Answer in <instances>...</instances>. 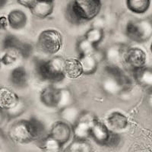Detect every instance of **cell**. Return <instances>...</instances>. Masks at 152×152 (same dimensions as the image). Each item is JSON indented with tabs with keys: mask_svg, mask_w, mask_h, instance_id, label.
Returning <instances> with one entry per match:
<instances>
[{
	"mask_svg": "<svg viewBox=\"0 0 152 152\" xmlns=\"http://www.w3.org/2000/svg\"><path fill=\"white\" fill-rule=\"evenodd\" d=\"M45 126L35 117L28 119H19L12 123L9 129V138L18 144H28L44 138Z\"/></svg>",
	"mask_w": 152,
	"mask_h": 152,
	"instance_id": "cell-1",
	"label": "cell"
},
{
	"mask_svg": "<svg viewBox=\"0 0 152 152\" xmlns=\"http://www.w3.org/2000/svg\"><path fill=\"white\" fill-rule=\"evenodd\" d=\"M102 8L99 0H76L69 2L66 9V17L73 24L88 22L97 18Z\"/></svg>",
	"mask_w": 152,
	"mask_h": 152,
	"instance_id": "cell-2",
	"label": "cell"
},
{
	"mask_svg": "<svg viewBox=\"0 0 152 152\" xmlns=\"http://www.w3.org/2000/svg\"><path fill=\"white\" fill-rule=\"evenodd\" d=\"M132 81L119 66L107 65L101 80V88L106 94L116 96L130 90Z\"/></svg>",
	"mask_w": 152,
	"mask_h": 152,
	"instance_id": "cell-3",
	"label": "cell"
},
{
	"mask_svg": "<svg viewBox=\"0 0 152 152\" xmlns=\"http://www.w3.org/2000/svg\"><path fill=\"white\" fill-rule=\"evenodd\" d=\"M64 64L65 59L62 57L54 56L47 60H37L35 69L40 80L49 83H59L66 78Z\"/></svg>",
	"mask_w": 152,
	"mask_h": 152,
	"instance_id": "cell-4",
	"label": "cell"
},
{
	"mask_svg": "<svg viewBox=\"0 0 152 152\" xmlns=\"http://www.w3.org/2000/svg\"><path fill=\"white\" fill-rule=\"evenodd\" d=\"M62 41V36L59 31L55 29L44 30L38 36L37 48L45 55H55L60 50Z\"/></svg>",
	"mask_w": 152,
	"mask_h": 152,
	"instance_id": "cell-5",
	"label": "cell"
},
{
	"mask_svg": "<svg viewBox=\"0 0 152 152\" xmlns=\"http://www.w3.org/2000/svg\"><path fill=\"white\" fill-rule=\"evenodd\" d=\"M91 137L98 145L113 147L120 142V136L116 132H113L104 123L97 119L94 123L91 129Z\"/></svg>",
	"mask_w": 152,
	"mask_h": 152,
	"instance_id": "cell-6",
	"label": "cell"
},
{
	"mask_svg": "<svg viewBox=\"0 0 152 152\" xmlns=\"http://www.w3.org/2000/svg\"><path fill=\"white\" fill-rule=\"evenodd\" d=\"M126 35L136 43H144L152 37V21L145 18L131 21L126 27Z\"/></svg>",
	"mask_w": 152,
	"mask_h": 152,
	"instance_id": "cell-7",
	"label": "cell"
},
{
	"mask_svg": "<svg viewBox=\"0 0 152 152\" xmlns=\"http://www.w3.org/2000/svg\"><path fill=\"white\" fill-rule=\"evenodd\" d=\"M97 117L92 113L82 111L78 121L72 127L75 141L86 142L91 137V129Z\"/></svg>",
	"mask_w": 152,
	"mask_h": 152,
	"instance_id": "cell-8",
	"label": "cell"
},
{
	"mask_svg": "<svg viewBox=\"0 0 152 152\" xmlns=\"http://www.w3.org/2000/svg\"><path fill=\"white\" fill-rule=\"evenodd\" d=\"M3 47L5 52L14 53L18 58H28L33 52L31 44L21 41L13 35H8L3 40Z\"/></svg>",
	"mask_w": 152,
	"mask_h": 152,
	"instance_id": "cell-9",
	"label": "cell"
},
{
	"mask_svg": "<svg viewBox=\"0 0 152 152\" xmlns=\"http://www.w3.org/2000/svg\"><path fill=\"white\" fill-rule=\"evenodd\" d=\"M147 61V54L139 47H128L123 59V64L132 72L145 67Z\"/></svg>",
	"mask_w": 152,
	"mask_h": 152,
	"instance_id": "cell-10",
	"label": "cell"
},
{
	"mask_svg": "<svg viewBox=\"0 0 152 152\" xmlns=\"http://www.w3.org/2000/svg\"><path fill=\"white\" fill-rule=\"evenodd\" d=\"M18 3L31 11L32 15L38 18L43 19L53 14L54 2L53 1H18Z\"/></svg>",
	"mask_w": 152,
	"mask_h": 152,
	"instance_id": "cell-11",
	"label": "cell"
},
{
	"mask_svg": "<svg viewBox=\"0 0 152 152\" xmlns=\"http://www.w3.org/2000/svg\"><path fill=\"white\" fill-rule=\"evenodd\" d=\"M129 47L123 43H115L104 50V60L109 66H119L123 64V59L126 50Z\"/></svg>",
	"mask_w": 152,
	"mask_h": 152,
	"instance_id": "cell-12",
	"label": "cell"
},
{
	"mask_svg": "<svg viewBox=\"0 0 152 152\" xmlns=\"http://www.w3.org/2000/svg\"><path fill=\"white\" fill-rule=\"evenodd\" d=\"M72 135V128L69 124L62 120L53 123L49 135L53 138L63 146L69 141Z\"/></svg>",
	"mask_w": 152,
	"mask_h": 152,
	"instance_id": "cell-13",
	"label": "cell"
},
{
	"mask_svg": "<svg viewBox=\"0 0 152 152\" xmlns=\"http://www.w3.org/2000/svg\"><path fill=\"white\" fill-rule=\"evenodd\" d=\"M21 98L15 91L7 88H0V107L5 112L11 110L18 104Z\"/></svg>",
	"mask_w": 152,
	"mask_h": 152,
	"instance_id": "cell-14",
	"label": "cell"
},
{
	"mask_svg": "<svg viewBox=\"0 0 152 152\" xmlns=\"http://www.w3.org/2000/svg\"><path fill=\"white\" fill-rule=\"evenodd\" d=\"M107 126L112 131L117 132L126 129L129 126V119L125 115L118 111L110 113L107 118Z\"/></svg>",
	"mask_w": 152,
	"mask_h": 152,
	"instance_id": "cell-15",
	"label": "cell"
},
{
	"mask_svg": "<svg viewBox=\"0 0 152 152\" xmlns=\"http://www.w3.org/2000/svg\"><path fill=\"white\" fill-rule=\"evenodd\" d=\"M12 86L17 89H24L28 85V75L25 68L18 66L12 69L9 75Z\"/></svg>",
	"mask_w": 152,
	"mask_h": 152,
	"instance_id": "cell-16",
	"label": "cell"
},
{
	"mask_svg": "<svg viewBox=\"0 0 152 152\" xmlns=\"http://www.w3.org/2000/svg\"><path fill=\"white\" fill-rule=\"evenodd\" d=\"M132 73L134 79L138 85L147 90L148 93L152 92V68L145 66Z\"/></svg>",
	"mask_w": 152,
	"mask_h": 152,
	"instance_id": "cell-17",
	"label": "cell"
},
{
	"mask_svg": "<svg viewBox=\"0 0 152 152\" xmlns=\"http://www.w3.org/2000/svg\"><path fill=\"white\" fill-rule=\"evenodd\" d=\"M59 88L50 85L44 88L40 92V100L42 104L49 108L56 109Z\"/></svg>",
	"mask_w": 152,
	"mask_h": 152,
	"instance_id": "cell-18",
	"label": "cell"
},
{
	"mask_svg": "<svg viewBox=\"0 0 152 152\" xmlns=\"http://www.w3.org/2000/svg\"><path fill=\"white\" fill-rule=\"evenodd\" d=\"M7 18L9 27L16 31L25 28L28 23V16L20 9L11 11L8 15Z\"/></svg>",
	"mask_w": 152,
	"mask_h": 152,
	"instance_id": "cell-19",
	"label": "cell"
},
{
	"mask_svg": "<svg viewBox=\"0 0 152 152\" xmlns=\"http://www.w3.org/2000/svg\"><path fill=\"white\" fill-rule=\"evenodd\" d=\"M59 111V116H60L62 121L66 122L72 127L78 121L81 113H82V111L78 107H76L75 104L63 108Z\"/></svg>",
	"mask_w": 152,
	"mask_h": 152,
	"instance_id": "cell-20",
	"label": "cell"
},
{
	"mask_svg": "<svg viewBox=\"0 0 152 152\" xmlns=\"http://www.w3.org/2000/svg\"><path fill=\"white\" fill-rule=\"evenodd\" d=\"M65 76L71 79H76L83 75L82 67L78 59H65Z\"/></svg>",
	"mask_w": 152,
	"mask_h": 152,
	"instance_id": "cell-21",
	"label": "cell"
},
{
	"mask_svg": "<svg viewBox=\"0 0 152 152\" xmlns=\"http://www.w3.org/2000/svg\"><path fill=\"white\" fill-rule=\"evenodd\" d=\"M78 59L82 67L83 75H91L97 72L99 62L94 55L80 56Z\"/></svg>",
	"mask_w": 152,
	"mask_h": 152,
	"instance_id": "cell-22",
	"label": "cell"
},
{
	"mask_svg": "<svg viewBox=\"0 0 152 152\" xmlns=\"http://www.w3.org/2000/svg\"><path fill=\"white\" fill-rule=\"evenodd\" d=\"M151 1L149 0H127L126 7L131 12L136 15H143L150 9Z\"/></svg>",
	"mask_w": 152,
	"mask_h": 152,
	"instance_id": "cell-23",
	"label": "cell"
},
{
	"mask_svg": "<svg viewBox=\"0 0 152 152\" xmlns=\"http://www.w3.org/2000/svg\"><path fill=\"white\" fill-rule=\"evenodd\" d=\"M74 104L75 98L71 91L68 88H60L59 90L56 109L60 110L63 108L74 105Z\"/></svg>",
	"mask_w": 152,
	"mask_h": 152,
	"instance_id": "cell-24",
	"label": "cell"
},
{
	"mask_svg": "<svg viewBox=\"0 0 152 152\" xmlns=\"http://www.w3.org/2000/svg\"><path fill=\"white\" fill-rule=\"evenodd\" d=\"M39 145L43 152H60L63 147L58 141L49 135L39 142Z\"/></svg>",
	"mask_w": 152,
	"mask_h": 152,
	"instance_id": "cell-25",
	"label": "cell"
},
{
	"mask_svg": "<svg viewBox=\"0 0 152 152\" xmlns=\"http://www.w3.org/2000/svg\"><path fill=\"white\" fill-rule=\"evenodd\" d=\"M104 37V28L92 27L85 34V38L92 43L95 47H97Z\"/></svg>",
	"mask_w": 152,
	"mask_h": 152,
	"instance_id": "cell-26",
	"label": "cell"
},
{
	"mask_svg": "<svg viewBox=\"0 0 152 152\" xmlns=\"http://www.w3.org/2000/svg\"><path fill=\"white\" fill-rule=\"evenodd\" d=\"M97 47L91 43L90 42L87 40L85 37L80 40L77 44V50L80 56H87V55H94L95 51L97 50Z\"/></svg>",
	"mask_w": 152,
	"mask_h": 152,
	"instance_id": "cell-27",
	"label": "cell"
},
{
	"mask_svg": "<svg viewBox=\"0 0 152 152\" xmlns=\"http://www.w3.org/2000/svg\"><path fill=\"white\" fill-rule=\"evenodd\" d=\"M26 103L24 102V100L21 98V100H20V102L18 103V104L16 107H15L11 110L5 112L6 117L9 118V119H15V118L19 117V116H21L26 111Z\"/></svg>",
	"mask_w": 152,
	"mask_h": 152,
	"instance_id": "cell-28",
	"label": "cell"
},
{
	"mask_svg": "<svg viewBox=\"0 0 152 152\" xmlns=\"http://www.w3.org/2000/svg\"><path fill=\"white\" fill-rule=\"evenodd\" d=\"M68 152H91V148L87 142L75 141L70 145Z\"/></svg>",
	"mask_w": 152,
	"mask_h": 152,
	"instance_id": "cell-29",
	"label": "cell"
},
{
	"mask_svg": "<svg viewBox=\"0 0 152 152\" xmlns=\"http://www.w3.org/2000/svg\"><path fill=\"white\" fill-rule=\"evenodd\" d=\"M18 59V57L15 54L5 52V53L0 58V60H1L2 64L4 66H11V65L14 64Z\"/></svg>",
	"mask_w": 152,
	"mask_h": 152,
	"instance_id": "cell-30",
	"label": "cell"
},
{
	"mask_svg": "<svg viewBox=\"0 0 152 152\" xmlns=\"http://www.w3.org/2000/svg\"><path fill=\"white\" fill-rule=\"evenodd\" d=\"M9 21L6 16L0 17V31H5L9 27Z\"/></svg>",
	"mask_w": 152,
	"mask_h": 152,
	"instance_id": "cell-31",
	"label": "cell"
},
{
	"mask_svg": "<svg viewBox=\"0 0 152 152\" xmlns=\"http://www.w3.org/2000/svg\"><path fill=\"white\" fill-rule=\"evenodd\" d=\"M5 117H6V114H5V110L0 107V126H2V124L3 123Z\"/></svg>",
	"mask_w": 152,
	"mask_h": 152,
	"instance_id": "cell-32",
	"label": "cell"
},
{
	"mask_svg": "<svg viewBox=\"0 0 152 152\" xmlns=\"http://www.w3.org/2000/svg\"><path fill=\"white\" fill-rule=\"evenodd\" d=\"M5 133L2 131V129H0V148H2V146L3 145L4 142H5Z\"/></svg>",
	"mask_w": 152,
	"mask_h": 152,
	"instance_id": "cell-33",
	"label": "cell"
},
{
	"mask_svg": "<svg viewBox=\"0 0 152 152\" xmlns=\"http://www.w3.org/2000/svg\"><path fill=\"white\" fill-rule=\"evenodd\" d=\"M148 104L150 106V107L152 108V92L148 93Z\"/></svg>",
	"mask_w": 152,
	"mask_h": 152,
	"instance_id": "cell-34",
	"label": "cell"
},
{
	"mask_svg": "<svg viewBox=\"0 0 152 152\" xmlns=\"http://www.w3.org/2000/svg\"><path fill=\"white\" fill-rule=\"evenodd\" d=\"M8 1H6V0H0V9L5 7Z\"/></svg>",
	"mask_w": 152,
	"mask_h": 152,
	"instance_id": "cell-35",
	"label": "cell"
},
{
	"mask_svg": "<svg viewBox=\"0 0 152 152\" xmlns=\"http://www.w3.org/2000/svg\"><path fill=\"white\" fill-rule=\"evenodd\" d=\"M150 50H151V54H152V42H151V46H150Z\"/></svg>",
	"mask_w": 152,
	"mask_h": 152,
	"instance_id": "cell-36",
	"label": "cell"
},
{
	"mask_svg": "<svg viewBox=\"0 0 152 152\" xmlns=\"http://www.w3.org/2000/svg\"><path fill=\"white\" fill-rule=\"evenodd\" d=\"M2 62H1V60H0V67H1V66H2Z\"/></svg>",
	"mask_w": 152,
	"mask_h": 152,
	"instance_id": "cell-37",
	"label": "cell"
}]
</instances>
